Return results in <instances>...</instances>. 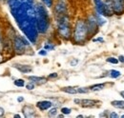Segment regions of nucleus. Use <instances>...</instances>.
<instances>
[{
    "label": "nucleus",
    "mask_w": 124,
    "mask_h": 118,
    "mask_svg": "<svg viewBox=\"0 0 124 118\" xmlns=\"http://www.w3.org/2000/svg\"><path fill=\"white\" fill-rule=\"evenodd\" d=\"M14 117L15 118H19V117H21L19 114H16V115H14Z\"/></svg>",
    "instance_id": "39"
},
{
    "label": "nucleus",
    "mask_w": 124,
    "mask_h": 118,
    "mask_svg": "<svg viewBox=\"0 0 124 118\" xmlns=\"http://www.w3.org/2000/svg\"><path fill=\"white\" fill-rule=\"evenodd\" d=\"M23 113L25 117H34L35 115V111L31 106H25L23 108Z\"/></svg>",
    "instance_id": "14"
},
{
    "label": "nucleus",
    "mask_w": 124,
    "mask_h": 118,
    "mask_svg": "<svg viewBox=\"0 0 124 118\" xmlns=\"http://www.w3.org/2000/svg\"><path fill=\"white\" fill-rule=\"evenodd\" d=\"M62 91L69 93V94H77L78 93V88L76 87H64L61 88Z\"/></svg>",
    "instance_id": "15"
},
{
    "label": "nucleus",
    "mask_w": 124,
    "mask_h": 118,
    "mask_svg": "<svg viewBox=\"0 0 124 118\" xmlns=\"http://www.w3.org/2000/svg\"><path fill=\"white\" fill-rule=\"evenodd\" d=\"M14 67L16 68L20 73L22 74H29L32 71V68H31L30 65H21V64H14Z\"/></svg>",
    "instance_id": "12"
},
{
    "label": "nucleus",
    "mask_w": 124,
    "mask_h": 118,
    "mask_svg": "<svg viewBox=\"0 0 124 118\" xmlns=\"http://www.w3.org/2000/svg\"><path fill=\"white\" fill-rule=\"evenodd\" d=\"M44 49L46 50V51H53V50H54V45H53L52 43H47V44L44 45Z\"/></svg>",
    "instance_id": "25"
},
{
    "label": "nucleus",
    "mask_w": 124,
    "mask_h": 118,
    "mask_svg": "<svg viewBox=\"0 0 124 118\" xmlns=\"http://www.w3.org/2000/svg\"><path fill=\"white\" fill-rule=\"evenodd\" d=\"M121 117H123V118H124V114H123V115H121Z\"/></svg>",
    "instance_id": "40"
},
{
    "label": "nucleus",
    "mask_w": 124,
    "mask_h": 118,
    "mask_svg": "<svg viewBox=\"0 0 124 118\" xmlns=\"http://www.w3.org/2000/svg\"><path fill=\"white\" fill-rule=\"evenodd\" d=\"M118 61H120L121 63H124V55H119L118 56Z\"/></svg>",
    "instance_id": "34"
},
{
    "label": "nucleus",
    "mask_w": 124,
    "mask_h": 118,
    "mask_svg": "<svg viewBox=\"0 0 124 118\" xmlns=\"http://www.w3.org/2000/svg\"><path fill=\"white\" fill-rule=\"evenodd\" d=\"M15 86L18 87V88H22V87H25V81L24 79H16L14 82Z\"/></svg>",
    "instance_id": "20"
},
{
    "label": "nucleus",
    "mask_w": 124,
    "mask_h": 118,
    "mask_svg": "<svg viewBox=\"0 0 124 118\" xmlns=\"http://www.w3.org/2000/svg\"><path fill=\"white\" fill-rule=\"evenodd\" d=\"M23 100H24L23 97H18V98H17V101H18V102H22Z\"/></svg>",
    "instance_id": "37"
},
{
    "label": "nucleus",
    "mask_w": 124,
    "mask_h": 118,
    "mask_svg": "<svg viewBox=\"0 0 124 118\" xmlns=\"http://www.w3.org/2000/svg\"><path fill=\"white\" fill-rule=\"evenodd\" d=\"M75 104L79 105L83 108H93L94 106H96V104L99 103V101L97 100H93V99H78L76 98L74 100Z\"/></svg>",
    "instance_id": "8"
},
{
    "label": "nucleus",
    "mask_w": 124,
    "mask_h": 118,
    "mask_svg": "<svg viewBox=\"0 0 124 118\" xmlns=\"http://www.w3.org/2000/svg\"><path fill=\"white\" fill-rule=\"evenodd\" d=\"M3 115H4V110L0 107V117H1V116H3Z\"/></svg>",
    "instance_id": "35"
},
{
    "label": "nucleus",
    "mask_w": 124,
    "mask_h": 118,
    "mask_svg": "<svg viewBox=\"0 0 124 118\" xmlns=\"http://www.w3.org/2000/svg\"><path fill=\"white\" fill-rule=\"evenodd\" d=\"M105 83H99V84H95V85H93L91 87H89V89L91 91H98V90H101L105 88Z\"/></svg>",
    "instance_id": "16"
},
{
    "label": "nucleus",
    "mask_w": 124,
    "mask_h": 118,
    "mask_svg": "<svg viewBox=\"0 0 124 118\" xmlns=\"http://www.w3.org/2000/svg\"><path fill=\"white\" fill-rule=\"evenodd\" d=\"M93 42H101V43H103L104 42V39L102 37H98V38H93Z\"/></svg>",
    "instance_id": "29"
},
{
    "label": "nucleus",
    "mask_w": 124,
    "mask_h": 118,
    "mask_svg": "<svg viewBox=\"0 0 124 118\" xmlns=\"http://www.w3.org/2000/svg\"><path fill=\"white\" fill-rule=\"evenodd\" d=\"M78 64V60H76V61H73V62H71V65L72 66H76Z\"/></svg>",
    "instance_id": "36"
},
{
    "label": "nucleus",
    "mask_w": 124,
    "mask_h": 118,
    "mask_svg": "<svg viewBox=\"0 0 124 118\" xmlns=\"http://www.w3.org/2000/svg\"><path fill=\"white\" fill-rule=\"evenodd\" d=\"M35 7V19H36V27L39 33H46L50 28V16L47 11L46 6L37 3L34 5Z\"/></svg>",
    "instance_id": "2"
},
{
    "label": "nucleus",
    "mask_w": 124,
    "mask_h": 118,
    "mask_svg": "<svg viewBox=\"0 0 124 118\" xmlns=\"http://www.w3.org/2000/svg\"><path fill=\"white\" fill-rule=\"evenodd\" d=\"M86 23H87V26H88L89 34H93V33H95L98 30V27L99 26H98V24L96 22V19H95L94 15L93 16H90L88 18V20L86 21Z\"/></svg>",
    "instance_id": "9"
},
{
    "label": "nucleus",
    "mask_w": 124,
    "mask_h": 118,
    "mask_svg": "<svg viewBox=\"0 0 124 118\" xmlns=\"http://www.w3.org/2000/svg\"><path fill=\"white\" fill-rule=\"evenodd\" d=\"M30 40L24 35H16L13 41V46H14V51L17 54H22L26 52L27 47L30 46Z\"/></svg>",
    "instance_id": "5"
},
{
    "label": "nucleus",
    "mask_w": 124,
    "mask_h": 118,
    "mask_svg": "<svg viewBox=\"0 0 124 118\" xmlns=\"http://www.w3.org/2000/svg\"><path fill=\"white\" fill-rule=\"evenodd\" d=\"M54 13H55L56 16L66 15V13H67V5L63 0H58L57 1L56 5L54 7Z\"/></svg>",
    "instance_id": "10"
},
{
    "label": "nucleus",
    "mask_w": 124,
    "mask_h": 118,
    "mask_svg": "<svg viewBox=\"0 0 124 118\" xmlns=\"http://www.w3.org/2000/svg\"><path fill=\"white\" fill-rule=\"evenodd\" d=\"M89 34V30H88V26L86 21L79 19L77 21L74 32H73V38L74 41L78 44H81L83 42H85V40L87 39Z\"/></svg>",
    "instance_id": "3"
},
{
    "label": "nucleus",
    "mask_w": 124,
    "mask_h": 118,
    "mask_svg": "<svg viewBox=\"0 0 124 118\" xmlns=\"http://www.w3.org/2000/svg\"><path fill=\"white\" fill-rule=\"evenodd\" d=\"M120 75H121L120 72H118V71H116V70H111V71L109 72V76H110L111 78H113V79L118 78Z\"/></svg>",
    "instance_id": "19"
},
{
    "label": "nucleus",
    "mask_w": 124,
    "mask_h": 118,
    "mask_svg": "<svg viewBox=\"0 0 124 118\" xmlns=\"http://www.w3.org/2000/svg\"><path fill=\"white\" fill-rule=\"evenodd\" d=\"M120 95H121V96H122V97L124 98V90H122V91H120Z\"/></svg>",
    "instance_id": "38"
},
{
    "label": "nucleus",
    "mask_w": 124,
    "mask_h": 118,
    "mask_svg": "<svg viewBox=\"0 0 124 118\" xmlns=\"http://www.w3.org/2000/svg\"><path fill=\"white\" fill-rule=\"evenodd\" d=\"M106 61L108 62V63H111V64H117L119 61H118V59L116 58V57H108V58L106 59Z\"/></svg>",
    "instance_id": "23"
},
{
    "label": "nucleus",
    "mask_w": 124,
    "mask_h": 118,
    "mask_svg": "<svg viewBox=\"0 0 124 118\" xmlns=\"http://www.w3.org/2000/svg\"><path fill=\"white\" fill-rule=\"evenodd\" d=\"M28 79L31 82H33L34 84H37V85H41V84H44L47 82L46 77H41V76L31 75V76H28Z\"/></svg>",
    "instance_id": "13"
},
{
    "label": "nucleus",
    "mask_w": 124,
    "mask_h": 118,
    "mask_svg": "<svg viewBox=\"0 0 124 118\" xmlns=\"http://www.w3.org/2000/svg\"><path fill=\"white\" fill-rule=\"evenodd\" d=\"M7 5L19 30L31 44H36L39 32L36 27L35 4L23 3L20 0H7Z\"/></svg>",
    "instance_id": "1"
},
{
    "label": "nucleus",
    "mask_w": 124,
    "mask_h": 118,
    "mask_svg": "<svg viewBox=\"0 0 124 118\" xmlns=\"http://www.w3.org/2000/svg\"><path fill=\"white\" fill-rule=\"evenodd\" d=\"M61 112L64 114V115H67V114H70V113L72 112V110H71L70 108H66V107H64V108H62L61 109Z\"/></svg>",
    "instance_id": "24"
},
{
    "label": "nucleus",
    "mask_w": 124,
    "mask_h": 118,
    "mask_svg": "<svg viewBox=\"0 0 124 118\" xmlns=\"http://www.w3.org/2000/svg\"><path fill=\"white\" fill-rule=\"evenodd\" d=\"M38 54H39V55H42V56H46V55H47V51L45 50V49L40 50V51L38 52Z\"/></svg>",
    "instance_id": "28"
},
{
    "label": "nucleus",
    "mask_w": 124,
    "mask_h": 118,
    "mask_svg": "<svg viewBox=\"0 0 124 118\" xmlns=\"http://www.w3.org/2000/svg\"><path fill=\"white\" fill-rule=\"evenodd\" d=\"M94 17H95V19H96V22H97V24H98V26L99 27H101V26H103L105 23H106V19L103 17V15H99V14H95L94 15Z\"/></svg>",
    "instance_id": "17"
},
{
    "label": "nucleus",
    "mask_w": 124,
    "mask_h": 118,
    "mask_svg": "<svg viewBox=\"0 0 124 118\" xmlns=\"http://www.w3.org/2000/svg\"><path fill=\"white\" fill-rule=\"evenodd\" d=\"M89 91V88H78V93H88Z\"/></svg>",
    "instance_id": "27"
},
{
    "label": "nucleus",
    "mask_w": 124,
    "mask_h": 118,
    "mask_svg": "<svg viewBox=\"0 0 124 118\" xmlns=\"http://www.w3.org/2000/svg\"><path fill=\"white\" fill-rule=\"evenodd\" d=\"M58 76V74H56V73H54V74H51L49 76H48V78H50V79H53V78H56Z\"/></svg>",
    "instance_id": "30"
},
{
    "label": "nucleus",
    "mask_w": 124,
    "mask_h": 118,
    "mask_svg": "<svg viewBox=\"0 0 124 118\" xmlns=\"http://www.w3.org/2000/svg\"><path fill=\"white\" fill-rule=\"evenodd\" d=\"M23 3H27V4H34V0H20Z\"/></svg>",
    "instance_id": "31"
},
{
    "label": "nucleus",
    "mask_w": 124,
    "mask_h": 118,
    "mask_svg": "<svg viewBox=\"0 0 124 118\" xmlns=\"http://www.w3.org/2000/svg\"><path fill=\"white\" fill-rule=\"evenodd\" d=\"M112 106L116 108V109H120L124 110V100H114L111 102Z\"/></svg>",
    "instance_id": "18"
},
{
    "label": "nucleus",
    "mask_w": 124,
    "mask_h": 118,
    "mask_svg": "<svg viewBox=\"0 0 124 118\" xmlns=\"http://www.w3.org/2000/svg\"><path fill=\"white\" fill-rule=\"evenodd\" d=\"M41 1L47 8H51L53 6V0H41Z\"/></svg>",
    "instance_id": "26"
},
{
    "label": "nucleus",
    "mask_w": 124,
    "mask_h": 118,
    "mask_svg": "<svg viewBox=\"0 0 124 118\" xmlns=\"http://www.w3.org/2000/svg\"><path fill=\"white\" fill-rule=\"evenodd\" d=\"M48 115L50 117H54V116H56L57 115V108H50L49 109V113Z\"/></svg>",
    "instance_id": "21"
},
{
    "label": "nucleus",
    "mask_w": 124,
    "mask_h": 118,
    "mask_svg": "<svg viewBox=\"0 0 124 118\" xmlns=\"http://www.w3.org/2000/svg\"><path fill=\"white\" fill-rule=\"evenodd\" d=\"M36 107L41 111H44L49 110L50 108L53 107V103L51 101H48V100H43V101H38L36 103Z\"/></svg>",
    "instance_id": "11"
},
{
    "label": "nucleus",
    "mask_w": 124,
    "mask_h": 118,
    "mask_svg": "<svg viewBox=\"0 0 124 118\" xmlns=\"http://www.w3.org/2000/svg\"><path fill=\"white\" fill-rule=\"evenodd\" d=\"M2 50H3V43H2V34L0 31V52H2Z\"/></svg>",
    "instance_id": "33"
},
{
    "label": "nucleus",
    "mask_w": 124,
    "mask_h": 118,
    "mask_svg": "<svg viewBox=\"0 0 124 118\" xmlns=\"http://www.w3.org/2000/svg\"><path fill=\"white\" fill-rule=\"evenodd\" d=\"M25 87H26V88H27L28 90H32L33 88H35V84H34L33 82L30 81L28 84H26V85H25Z\"/></svg>",
    "instance_id": "22"
},
{
    "label": "nucleus",
    "mask_w": 124,
    "mask_h": 118,
    "mask_svg": "<svg viewBox=\"0 0 124 118\" xmlns=\"http://www.w3.org/2000/svg\"><path fill=\"white\" fill-rule=\"evenodd\" d=\"M95 11L97 14L103 15V16H110L113 14L112 4L111 0H106L105 2L103 0H93Z\"/></svg>",
    "instance_id": "6"
},
{
    "label": "nucleus",
    "mask_w": 124,
    "mask_h": 118,
    "mask_svg": "<svg viewBox=\"0 0 124 118\" xmlns=\"http://www.w3.org/2000/svg\"><path fill=\"white\" fill-rule=\"evenodd\" d=\"M109 117L113 118V117H119V115L117 114V113H116V112H111L110 114H109Z\"/></svg>",
    "instance_id": "32"
},
{
    "label": "nucleus",
    "mask_w": 124,
    "mask_h": 118,
    "mask_svg": "<svg viewBox=\"0 0 124 118\" xmlns=\"http://www.w3.org/2000/svg\"><path fill=\"white\" fill-rule=\"evenodd\" d=\"M113 12L116 15H122L124 13V0H111Z\"/></svg>",
    "instance_id": "7"
},
{
    "label": "nucleus",
    "mask_w": 124,
    "mask_h": 118,
    "mask_svg": "<svg viewBox=\"0 0 124 118\" xmlns=\"http://www.w3.org/2000/svg\"><path fill=\"white\" fill-rule=\"evenodd\" d=\"M57 31L59 35L64 39H69L72 36V28L70 23V18L67 15H58L56 17Z\"/></svg>",
    "instance_id": "4"
}]
</instances>
